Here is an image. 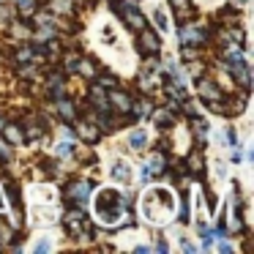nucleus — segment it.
I'll return each instance as SVG.
<instances>
[{"label": "nucleus", "instance_id": "obj_22", "mask_svg": "<svg viewBox=\"0 0 254 254\" xmlns=\"http://www.w3.org/2000/svg\"><path fill=\"white\" fill-rule=\"evenodd\" d=\"M36 252H50V241H41L39 246H36Z\"/></svg>", "mask_w": 254, "mask_h": 254}, {"label": "nucleus", "instance_id": "obj_3", "mask_svg": "<svg viewBox=\"0 0 254 254\" xmlns=\"http://www.w3.org/2000/svg\"><path fill=\"white\" fill-rule=\"evenodd\" d=\"M88 191H90V183L88 181H79V183H71V186H68V197H71L79 208L88 202Z\"/></svg>", "mask_w": 254, "mask_h": 254}, {"label": "nucleus", "instance_id": "obj_6", "mask_svg": "<svg viewBox=\"0 0 254 254\" xmlns=\"http://www.w3.org/2000/svg\"><path fill=\"white\" fill-rule=\"evenodd\" d=\"M139 47H142V52H150V55H156V52L161 50V41L156 39L150 30H142V41H139Z\"/></svg>", "mask_w": 254, "mask_h": 254}, {"label": "nucleus", "instance_id": "obj_10", "mask_svg": "<svg viewBox=\"0 0 254 254\" xmlns=\"http://www.w3.org/2000/svg\"><path fill=\"white\" fill-rule=\"evenodd\" d=\"M79 137H82L85 142H96V139H99V128H93L90 123H79Z\"/></svg>", "mask_w": 254, "mask_h": 254}, {"label": "nucleus", "instance_id": "obj_9", "mask_svg": "<svg viewBox=\"0 0 254 254\" xmlns=\"http://www.w3.org/2000/svg\"><path fill=\"white\" fill-rule=\"evenodd\" d=\"M148 170H150V175H161V172L167 170L164 156H161V153H153V156H150V167H148Z\"/></svg>", "mask_w": 254, "mask_h": 254}, {"label": "nucleus", "instance_id": "obj_13", "mask_svg": "<svg viewBox=\"0 0 254 254\" xmlns=\"http://www.w3.org/2000/svg\"><path fill=\"white\" fill-rule=\"evenodd\" d=\"M128 142H131V148H134V150H139V148H145L148 137H145V131H134L131 137H128Z\"/></svg>", "mask_w": 254, "mask_h": 254}, {"label": "nucleus", "instance_id": "obj_24", "mask_svg": "<svg viewBox=\"0 0 254 254\" xmlns=\"http://www.w3.org/2000/svg\"><path fill=\"white\" fill-rule=\"evenodd\" d=\"M243 3H246V0H235V6H243Z\"/></svg>", "mask_w": 254, "mask_h": 254}, {"label": "nucleus", "instance_id": "obj_15", "mask_svg": "<svg viewBox=\"0 0 254 254\" xmlns=\"http://www.w3.org/2000/svg\"><path fill=\"white\" fill-rule=\"evenodd\" d=\"M134 112H137V115H148V112H150V101H137Z\"/></svg>", "mask_w": 254, "mask_h": 254}, {"label": "nucleus", "instance_id": "obj_19", "mask_svg": "<svg viewBox=\"0 0 254 254\" xmlns=\"http://www.w3.org/2000/svg\"><path fill=\"white\" fill-rule=\"evenodd\" d=\"M156 25H159V30H167V17H164V14H156Z\"/></svg>", "mask_w": 254, "mask_h": 254}, {"label": "nucleus", "instance_id": "obj_7", "mask_svg": "<svg viewBox=\"0 0 254 254\" xmlns=\"http://www.w3.org/2000/svg\"><path fill=\"white\" fill-rule=\"evenodd\" d=\"M110 99L115 101V107H118L121 112H128V110H131V99H128L126 93H121V90H112Z\"/></svg>", "mask_w": 254, "mask_h": 254}, {"label": "nucleus", "instance_id": "obj_23", "mask_svg": "<svg viewBox=\"0 0 254 254\" xmlns=\"http://www.w3.org/2000/svg\"><path fill=\"white\" fill-rule=\"evenodd\" d=\"M181 249H183V252H191V249H194V246H191V243H189V241H186V238H183V241H181Z\"/></svg>", "mask_w": 254, "mask_h": 254}, {"label": "nucleus", "instance_id": "obj_5", "mask_svg": "<svg viewBox=\"0 0 254 254\" xmlns=\"http://www.w3.org/2000/svg\"><path fill=\"white\" fill-rule=\"evenodd\" d=\"M181 39H183V44H202L205 41V30H199V28H183L181 30Z\"/></svg>", "mask_w": 254, "mask_h": 254}, {"label": "nucleus", "instance_id": "obj_20", "mask_svg": "<svg viewBox=\"0 0 254 254\" xmlns=\"http://www.w3.org/2000/svg\"><path fill=\"white\" fill-rule=\"evenodd\" d=\"M58 153H61V156H68V153H71V145H68V142H61V145H58Z\"/></svg>", "mask_w": 254, "mask_h": 254}, {"label": "nucleus", "instance_id": "obj_16", "mask_svg": "<svg viewBox=\"0 0 254 254\" xmlns=\"http://www.w3.org/2000/svg\"><path fill=\"white\" fill-rule=\"evenodd\" d=\"M191 167H194V170H191L194 175H199V172H202V159H199V153L191 156Z\"/></svg>", "mask_w": 254, "mask_h": 254}, {"label": "nucleus", "instance_id": "obj_17", "mask_svg": "<svg viewBox=\"0 0 254 254\" xmlns=\"http://www.w3.org/2000/svg\"><path fill=\"white\" fill-rule=\"evenodd\" d=\"M115 178H123V181H128V164H118V167H115Z\"/></svg>", "mask_w": 254, "mask_h": 254}, {"label": "nucleus", "instance_id": "obj_8", "mask_svg": "<svg viewBox=\"0 0 254 254\" xmlns=\"http://www.w3.org/2000/svg\"><path fill=\"white\" fill-rule=\"evenodd\" d=\"M90 99H93V107H96V110L107 112V107H110V99L101 93V88H93V90H90Z\"/></svg>", "mask_w": 254, "mask_h": 254}, {"label": "nucleus", "instance_id": "obj_1", "mask_svg": "<svg viewBox=\"0 0 254 254\" xmlns=\"http://www.w3.org/2000/svg\"><path fill=\"white\" fill-rule=\"evenodd\" d=\"M96 210H99L101 224H118V221L123 219V213H126V208H123L118 191H112V189H107V191L99 194V199H96Z\"/></svg>", "mask_w": 254, "mask_h": 254}, {"label": "nucleus", "instance_id": "obj_18", "mask_svg": "<svg viewBox=\"0 0 254 254\" xmlns=\"http://www.w3.org/2000/svg\"><path fill=\"white\" fill-rule=\"evenodd\" d=\"M19 8H22V11H33V8H36V0H19Z\"/></svg>", "mask_w": 254, "mask_h": 254}, {"label": "nucleus", "instance_id": "obj_4", "mask_svg": "<svg viewBox=\"0 0 254 254\" xmlns=\"http://www.w3.org/2000/svg\"><path fill=\"white\" fill-rule=\"evenodd\" d=\"M197 88H199V96H202V99H208V101H221V90L216 88L210 79H199Z\"/></svg>", "mask_w": 254, "mask_h": 254}, {"label": "nucleus", "instance_id": "obj_21", "mask_svg": "<svg viewBox=\"0 0 254 254\" xmlns=\"http://www.w3.org/2000/svg\"><path fill=\"white\" fill-rule=\"evenodd\" d=\"M170 3H172V6L178 8V11H183V8L189 6V0H170Z\"/></svg>", "mask_w": 254, "mask_h": 254}, {"label": "nucleus", "instance_id": "obj_25", "mask_svg": "<svg viewBox=\"0 0 254 254\" xmlns=\"http://www.w3.org/2000/svg\"><path fill=\"white\" fill-rule=\"evenodd\" d=\"M0 128H3V121H0Z\"/></svg>", "mask_w": 254, "mask_h": 254}, {"label": "nucleus", "instance_id": "obj_12", "mask_svg": "<svg viewBox=\"0 0 254 254\" xmlns=\"http://www.w3.org/2000/svg\"><path fill=\"white\" fill-rule=\"evenodd\" d=\"M58 112H61L63 121H71V118H74V107H71V101H58Z\"/></svg>", "mask_w": 254, "mask_h": 254}, {"label": "nucleus", "instance_id": "obj_2", "mask_svg": "<svg viewBox=\"0 0 254 254\" xmlns=\"http://www.w3.org/2000/svg\"><path fill=\"white\" fill-rule=\"evenodd\" d=\"M118 8L126 14V25H128V28H134V30H142L145 28V19L139 17L137 6H134L131 0H123V6H118Z\"/></svg>", "mask_w": 254, "mask_h": 254}, {"label": "nucleus", "instance_id": "obj_11", "mask_svg": "<svg viewBox=\"0 0 254 254\" xmlns=\"http://www.w3.org/2000/svg\"><path fill=\"white\" fill-rule=\"evenodd\" d=\"M153 121H156V126H159V128L172 126V115H170V112H164V110H159V112H156V115H153Z\"/></svg>", "mask_w": 254, "mask_h": 254}, {"label": "nucleus", "instance_id": "obj_26", "mask_svg": "<svg viewBox=\"0 0 254 254\" xmlns=\"http://www.w3.org/2000/svg\"><path fill=\"white\" fill-rule=\"evenodd\" d=\"M0 249H3V243H0Z\"/></svg>", "mask_w": 254, "mask_h": 254}, {"label": "nucleus", "instance_id": "obj_14", "mask_svg": "<svg viewBox=\"0 0 254 254\" xmlns=\"http://www.w3.org/2000/svg\"><path fill=\"white\" fill-rule=\"evenodd\" d=\"M6 139H8V142H22V134H19V128H17V126H8V128H6Z\"/></svg>", "mask_w": 254, "mask_h": 254}]
</instances>
